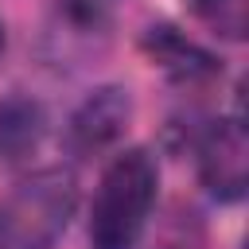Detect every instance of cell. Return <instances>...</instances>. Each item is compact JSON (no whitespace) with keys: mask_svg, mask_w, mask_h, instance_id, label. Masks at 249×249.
Segmentation results:
<instances>
[{"mask_svg":"<svg viewBox=\"0 0 249 249\" xmlns=\"http://www.w3.org/2000/svg\"><path fill=\"white\" fill-rule=\"evenodd\" d=\"M160 171L144 148L113 156L101 171L89 206V245L93 249H136L156 202Z\"/></svg>","mask_w":249,"mask_h":249,"instance_id":"cell-1","label":"cell"},{"mask_svg":"<svg viewBox=\"0 0 249 249\" xmlns=\"http://www.w3.org/2000/svg\"><path fill=\"white\" fill-rule=\"evenodd\" d=\"M195 16L222 39H245L249 0H195Z\"/></svg>","mask_w":249,"mask_h":249,"instance_id":"cell-8","label":"cell"},{"mask_svg":"<svg viewBox=\"0 0 249 249\" xmlns=\"http://www.w3.org/2000/svg\"><path fill=\"white\" fill-rule=\"evenodd\" d=\"M144 47H148V54L167 70V74H175V78H183V82H198V78H210L218 66H214V58L202 51V47H195L191 39H183L175 27H152L148 35H144Z\"/></svg>","mask_w":249,"mask_h":249,"instance_id":"cell-7","label":"cell"},{"mask_svg":"<svg viewBox=\"0 0 249 249\" xmlns=\"http://www.w3.org/2000/svg\"><path fill=\"white\" fill-rule=\"evenodd\" d=\"M198 171L214 198L237 202L249 183V140L241 117H222L198 140Z\"/></svg>","mask_w":249,"mask_h":249,"instance_id":"cell-3","label":"cell"},{"mask_svg":"<svg viewBox=\"0 0 249 249\" xmlns=\"http://www.w3.org/2000/svg\"><path fill=\"white\" fill-rule=\"evenodd\" d=\"M132 117V97L121 86H101L93 89L70 117L66 124V148L74 156H97L105 148H113Z\"/></svg>","mask_w":249,"mask_h":249,"instance_id":"cell-4","label":"cell"},{"mask_svg":"<svg viewBox=\"0 0 249 249\" xmlns=\"http://www.w3.org/2000/svg\"><path fill=\"white\" fill-rule=\"evenodd\" d=\"M58 58H82L109 39V8L105 0H58L54 23L47 31Z\"/></svg>","mask_w":249,"mask_h":249,"instance_id":"cell-5","label":"cell"},{"mask_svg":"<svg viewBox=\"0 0 249 249\" xmlns=\"http://www.w3.org/2000/svg\"><path fill=\"white\" fill-rule=\"evenodd\" d=\"M47 132V113L27 93H8L0 101V163L27 160Z\"/></svg>","mask_w":249,"mask_h":249,"instance_id":"cell-6","label":"cell"},{"mask_svg":"<svg viewBox=\"0 0 249 249\" xmlns=\"http://www.w3.org/2000/svg\"><path fill=\"white\" fill-rule=\"evenodd\" d=\"M0 47H4V23H0Z\"/></svg>","mask_w":249,"mask_h":249,"instance_id":"cell-9","label":"cell"},{"mask_svg":"<svg viewBox=\"0 0 249 249\" xmlns=\"http://www.w3.org/2000/svg\"><path fill=\"white\" fill-rule=\"evenodd\" d=\"M78 206L70 167H39L0 198V249H51Z\"/></svg>","mask_w":249,"mask_h":249,"instance_id":"cell-2","label":"cell"}]
</instances>
